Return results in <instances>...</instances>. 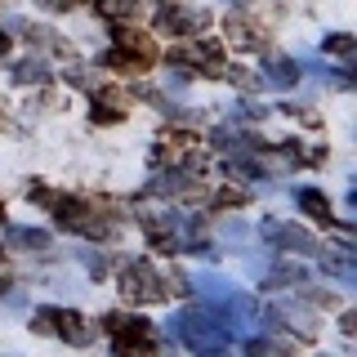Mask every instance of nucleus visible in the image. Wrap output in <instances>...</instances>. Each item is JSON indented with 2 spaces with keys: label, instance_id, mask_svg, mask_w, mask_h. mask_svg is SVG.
<instances>
[{
  "label": "nucleus",
  "instance_id": "18",
  "mask_svg": "<svg viewBox=\"0 0 357 357\" xmlns=\"http://www.w3.org/2000/svg\"><path fill=\"white\" fill-rule=\"evenodd\" d=\"M232 81H237L241 89H259V85H264V76H250V72H241V67H232Z\"/></svg>",
  "mask_w": 357,
  "mask_h": 357
},
{
  "label": "nucleus",
  "instance_id": "12",
  "mask_svg": "<svg viewBox=\"0 0 357 357\" xmlns=\"http://www.w3.org/2000/svg\"><path fill=\"white\" fill-rule=\"evenodd\" d=\"M116 45H121V50H130V54H139L143 63H156V45L148 36H139V31H121Z\"/></svg>",
  "mask_w": 357,
  "mask_h": 357
},
{
  "label": "nucleus",
  "instance_id": "14",
  "mask_svg": "<svg viewBox=\"0 0 357 357\" xmlns=\"http://www.w3.org/2000/svg\"><path fill=\"white\" fill-rule=\"evenodd\" d=\"M264 81H273V85H295L299 72H295V63H290V59H273V63H268V76H264Z\"/></svg>",
  "mask_w": 357,
  "mask_h": 357
},
{
  "label": "nucleus",
  "instance_id": "7",
  "mask_svg": "<svg viewBox=\"0 0 357 357\" xmlns=\"http://www.w3.org/2000/svg\"><path fill=\"white\" fill-rule=\"evenodd\" d=\"M223 31H228V40L241 45V50H259V45H264V31L250 27L245 18H228V22H223Z\"/></svg>",
  "mask_w": 357,
  "mask_h": 357
},
{
  "label": "nucleus",
  "instance_id": "22",
  "mask_svg": "<svg viewBox=\"0 0 357 357\" xmlns=\"http://www.w3.org/2000/svg\"><path fill=\"white\" fill-rule=\"evenodd\" d=\"M9 50V36H0V54H5Z\"/></svg>",
  "mask_w": 357,
  "mask_h": 357
},
{
  "label": "nucleus",
  "instance_id": "2",
  "mask_svg": "<svg viewBox=\"0 0 357 357\" xmlns=\"http://www.w3.org/2000/svg\"><path fill=\"white\" fill-rule=\"evenodd\" d=\"M170 63L178 67V76H192V67L201 76H223V50L215 40H183L178 50L170 54Z\"/></svg>",
  "mask_w": 357,
  "mask_h": 357
},
{
  "label": "nucleus",
  "instance_id": "17",
  "mask_svg": "<svg viewBox=\"0 0 357 357\" xmlns=\"http://www.w3.org/2000/svg\"><path fill=\"white\" fill-rule=\"evenodd\" d=\"M321 50H326V54H335V59H349V54H353V36L335 31V36H326V40H321Z\"/></svg>",
  "mask_w": 357,
  "mask_h": 357
},
{
  "label": "nucleus",
  "instance_id": "16",
  "mask_svg": "<svg viewBox=\"0 0 357 357\" xmlns=\"http://www.w3.org/2000/svg\"><path fill=\"white\" fill-rule=\"evenodd\" d=\"M14 76H18L22 85H31V81H45V63H40V59H22V63L14 67Z\"/></svg>",
  "mask_w": 357,
  "mask_h": 357
},
{
  "label": "nucleus",
  "instance_id": "3",
  "mask_svg": "<svg viewBox=\"0 0 357 357\" xmlns=\"http://www.w3.org/2000/svg\"><path fill=\"white\" fill-rule=\"evenodd\" d=\"M54 219H59V228L81 232V237H94V241L107 237V219L94 215L85 201H54Z\"/></svg>",
  "mask_w": 357,
  "mask_h": 357
},
{
  "label": "nucleus",
  "instance_id": "9",
  "mask_svg": "<svg viewBox=\"0 0 357 357\" xmlns=\"http://www.w3.org/2000/svg\"><path fill=\"white\" fill-rule=\"evenodd\" d=\"M321 273H331V277H344V282H353V277H357V268H353V250H349V245H340V250L321 255Z\"/></svg>",
  "mask_w": 357,
  "mask_h": 357
},
{
  "label": "nucleus",
  "instance_id": "13",
  "mask_svg": "<svg viewBox=\"0 0 357 357\" xmlns=\"http://www.w3.org/2000/svg\"><path fill=\"white\" fill-rule=\"evenodd\" d=\"M299 206L308 210L312 219H321V223H331V201L317 192V188H304V192H299Z\"/></svg>",
  "mask_w": 357,
  "mask_h": 357
},
{
  "label": "nucleus",
  "instance_id": "1",
  "mask_svg": "<svg viewBox=\"0 0 357 357\" xmlns=\"http://www.w3.org/2000/svg\"><path fill=\"white\" fill-rule=\"evenodd\" d=\"M219 312H183V317H174V340L188 344V349L197 353H210V349H223V344L232 340L228 326H219Z\"/></svg>",
  "mask_w": 357,
  "mask_h": 357
},
{
  "label": "nucleus",
  "instance_id": "4",
  "mask_svg": "<svg viewBox=\"0 0 357 357\" xmlns=\"http://www.w3.org/2000/svg\"><path fill=\"white\" fill-rule=\"evenodd\" d=\"M121 295L130 304H156V299H165V286L148 264H126L121 268Z\"/></svg>",
  "mask_w": 357,
  "mask_h": 357
},
{
  "label": "nucleus",
  "instance_id": "8",
  "mask_svg": "<svg viewBox=\"0 0 357 357\" xmlns=\"http://www.w3.org/2000/svg\"><path fill=\"white\" fill-rule=\"evenodd\" d=\"M54 335H63V340H72V344H89V326L76 312H59L54 308Z\"/></svg>",
  "mask_w": 357,
  "mask_h": 357
},
{
  "label": "nucleus",
  "instance_id": "19",
  "mask_svg": "<svg viewBox=\"0 0 357 357\" xmlns=\"http://www.w3.org/2000/svg\"><path fill=\"white\" fill-rule=\"evenodd\" d=\"M215 201H219V206H245V192H237V188H223Z\"/></svg>",
  "mask_w": 357,
  "mask_h": 357
},
{
  "label": "nucleus",
  "instance_id": "21",
  "mask_svg": "<svg viewBox=\"0 0 357 357\" xmlns=\"http://www.w3.org/2000/svg\"><path fill=\"white\" fill-rule=\"evenodd\" d=\"M45 5H50V9H72L76 0H45Z\"/></svg>",
  "mask_w": 357,
  "mask_h": 357
},
{
  "label": "nucleus",
  "instance_id": "11",
  "mask_svg": "<svg viewBox=\"0 0 357 357\" xmlns=\"http://www.w3.org/2000/svg\"><path fill=\"white\" fill-rule=\"evenodd\" d=\"M9 245H14V250L45 255V250H50V232H36V228H14V232H9Z\"/></svg>",
  "mask_w": 357,
  "mask_h": 357
},
{
  "label": "nucleus",
  "instance_id": "6",
  "mask_svg": "<svg viewBox=\"0 0 357 357\" xmlns=\"http://www.w3.org/2000/svg\"><path fill=\"white\" fill-rule=\"evenodd\" d=\"M264 232H268L277 245H295L299 255H317V241H312L304 228H295V223H264Z\"/></svg>",
  "mask_w": 357,
  "mask_h": 357
},
{
  "label": "nucleus",
  "instance_id": "15",
  "mask_svg": "<svg viewBox=\"0 0 357 357\" xmlns=\"http://www.w3.org/2000/svg\"><path fill=\"white\" fill-rule=\"evenodd\" d=\"M98 9L107 18H134L139 14V0H98Z\"/></svg>",
  "mask_w": 357,
  "mask_h": 357
},
{
  "label": "nucleus",
  "instance_id": "20",
  "mask_svg": "<svg viewBox=\"0 0 357 357\" xmlns=\"http://www.w3.org/2000/svg\"><path fill=\"white\" fill-rule=\"evenodd\" d=\"M27 201H40V206H54V192H50V188H40V183H31V188H27Z\"/></svg>",
  "mask_w": 357,
  "mask_h": 357
},
{
  "label": "nucleus",
  "instance_id": "5",
  "mask_svg": "<svg viewBox=\"0 0 357 357\" xmlns=\"http://www.w3.org/2000/svg\"><path fill=\"white\" fill-rule=\"evenodd\" d=\"M103 331L112 335V344H116L121 353L152 349V326L143 317H121V312H112V317H103Z\"/></svg>",
  "mask_w": 357,
  "mask_h": 357
},
{
  "label": "nucleus",
  "instance_id": "10",
  "mask_svg": "<svg viewBox=\"0 0 357 357\" xmlns=\"http://www.w3.org/2000/svg\"><path fill=\"white\" fill-rule=\"evenodd\" d=\"M197 22H201V18H197V14H188V9H165V14L156 18V27L170 31V36H188Z\"/></svg>",
  "mask_w": 357,
  "mask_h": 357
},
{
  "label": "nucleus",
  "instance_id": "24",
  "mask_svg": "<svg viewBox=\"0 0 357 357\" xmlns=\"http://www.w3.org/2000/svg\"><path fill=\"white\" fill-rule=\"evenodd\" d=\"M0 219H5V206H0Z\"/></svg>",
  "mask_w": 357,
  "mask_h": 357
},
{
  "label": "nucleus",
  "instance_id": "23",
  "mask_svg": "<svg viewBox=\"0 0 357 357\" xmlns=\"http://www.w3.org/2000/svg\"><path fill=\"white\" fill-rule=\"evenodd\" d=\"M237 5H250V0H237Z\"/></svg>",
  "mask_w": 357,
  "mask_h": 357
}]
</instances>
